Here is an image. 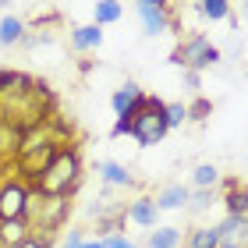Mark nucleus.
Listing matches in <instances>:
<instances>
[{
	"label": "nucleus",
	"mask_w": 248,
	"mask_h": 248,
	"mask_svg": "<svg viewBox=\"0 0 248 248\" xmlns=\"http://www.w3.org/2000/svg\"><path fill=\"white\" fill-rule=\"evenodd\" d=\"M220 248H248V217H234L223 213V220L217 223Z\"/></svg>",
	"instance_id": "1a4fd4ad"
},
{
	"label": "nucleus",
	"mask_w": 248,
	"mask_h": 248,
	"mask_svg": "<svg viewBox=\"0 0 248 248\" xmlns=\"http://www.w3.org/2000/svg\"><path fill=\"white\" fill-rule=\"evenodd\" d=\"M135 117H139V114H135ZM135 117H117V121H114V128H110V139H124V135H131Z\"/></svg>",
	"instance_id": "393cba45"
},
{
	"label": "nucleus",
	"mask_w": 248,
	"mask_h": 248,
	"mask_svg": "<svg viewBox=\"0 0 248 248\" xmlns=\"http://www.w3.org/2000/svg\"><path fill=\"white\" fill-rule=\"evenodd\" d=\"M103 245H107V248H145V245H135L128 234H107Z\"/></svg>",
	"instance_id": "a878e982"
},
{
	"label": "nucleus",
	"mask_w": 248,
	"mask_h": 248,
	"mask_svg": "<svg viewBox=\"0 0 248 248\" xmlns=\"http://www.w3.org/2000/svg\"><path fill=\"white\" fill-rule=\"evenodd\" d=\"M82 181H85V160H82V149L71 142V145H61L57 149V156L50 160V167L32 181V188L43 191V195H67V199H75L78 188H82Z\"/></svg>",
	"instance_id": "f257e3e1"
},
{
	"label": "nucleus",
	"mask_w": 248,
	"mask_h": 248,
	"mask_svg": "<svg viewBox=\"0 0 248 248\" xmlns=\"http://www.w3.org/2000/svg\"><path fill=\"white\" fill-rule=\"evenodd\" d=\"M25 32H29V21H25V18H18V15H4V18H0V46H4V50L21 46Z\"/></svg>",
	"instance_id": "dca6fc26"
},
{
	"label": "nucleus",
	"mask_w": 248,
	"mask_h": 248,
	"mask_svg": "<svg viewBox=\"0 0 248 248\" xmlns=\"http://www.w3.org/2000/svg\"><path fill=\"white\" fill-rule=\"evenodd\" d=\"M93 4H99V0H93Z\"/></svg>",
	"instance_id": "72a5a7b5"
},
{
	"label": "nucleus",
	"mask_w": 248,
	"mask_h": 248,
	"mask_svg": "<svg viewBox=\"0 0 248 248\" xmlns=\"http://www.w3.org/2000/svg\"><path fill=\"white\" fill-rule=\"evenodd\" d=\"M103 29L96 25V21H89V25H71V32H67V43H71L75 53H96L99 46H103Z\"/></svg>",
	"instance_id": "f8f14e48"
},
{
	"label": "nucleus",
	"mask_w": 248,
	"mask_h": 248,
	"mask_svg": "<svg viewBox=\"0 0 248 248\" xmlns=\"http://www.w3.org/2000/svg\"><path fill=\"white\" fill-rule=\"evenodd\" d=\"M29 188H32V185H29ZM71 209H75V206H71V199H67V195H43V191L32 188L25 220H29L32 234H43V238H53V241H57L61 231L67 227V220H71Z\"/></svg>",
	"instance_id": "f03ea898"
},
{
	"label": "nucleus",
	"mask_w": 248,
	"mask_h": 248,
	"mask_svg": "<svg viewBox=\"0 0 248 248\" xmlns=\"http://www.w3.org/2000/svg\"><path fill=\"white\" fill-rule=\"evenodd\" d=\"M135 15H139V25H142V36H181V18H177L174 4L170 7H153V4H135Z\"/></svg>",
	"instance_id": "39448f33"
},
{
	"label": "nucleus",
	"mask_w": 248,
	"mask_h": 248,
	"mask_svg": "<svg viewBox=\"0 0 248 248\" xmlns=\"http://www.w3.org/2000/svg\"><path fill=\"white\" fill-rule=\"evenodd\" d=\"M82 241H85V234H82V227H71L64 234V241H61V248H82Z\"/></svg>",
	"instance_id": "bb28decb"
},
{
	"label": "nucleus",
	"mask_w": 248,
	"mask_h": 248,
	"mask_svg": "<svg viewBox=\"0 0 248 248\" xmlns=\"http://www.w3.org/2000/svg\"><path fill=\"white\" fill-rule=\"evenodd\" d=\"M96 174H99V181L107 188H139V177L131 174V167H124L117 160H99Z\"/></svg>",
	"instance_id": "ddd939ff"
},
{
	"label": "nucleus",
	"mask_w": 248,
	"mask_h": 248,
	"mask_svg": "<svg viewBox=\"0 0 248 248\" xmlns=\"http://www.w3.org/2000/svg\"><path fill=\"white\" fill-rule=\"evenodd\" d=\"M21 139H25V131H21L18 124L0 121V160H11V163H15L18 153H21Z\"/></svg>",
	"instance_id": "2eb2a0df"
},
{
	"label": "nucleus",
	"mask_w": 248,
	"mask_h": 248,
	"mask_svg": "<svg viewBox=\"0 0 248 248\" xmlns=\"http://www.w3.org/2000/svg\"><path fill=\"white\" fill-rule=\"evenodd\" d=\"M163 107H167V99L145 96L139 117H135V128H131V139L139 142V149H153V145H160L167 135H170V128H167V117H163Z\"/></svg>",
	"instance_id": "20e7f679"
},
{
	"label": "nucleus",
	"mask_w": 248,
	"mask_h": 248,
	"mask_svg": "<svg viewBox=\"0 0 248 248\" xmlns=\"http://www.w3.org/2000/svg\"><path fill=\"white\" fill-rule=\"evenodd\" d=\"M209 114H213V99H206V96H195V99L188 103V121L202 124V121H209Z\"/></svg>",
	"instance_id": "b1692460"
},
{
	"label": "nucleus",
	"mask_w": 248,
	"mask_h": 248,
	"mask_svg": "<svg viewBox=\"0 0 248 248\" xmlns=\"http://www.w3.org/2000/svg\"><path fill=\"white\" fill-rule=\"evenodd\" d=\"M220 206H223V213L248 217V185H241L238 177H223L220 181Z\"/></svg>",
	"instance_id": "9d476101"
},
{
	"label": "nucleus",
	"mask_w": 248,
	"mask_h": 248,
	"mask_svg": "<svg viewBox=\"0 0 248 248\" xmlns=\"http://www.w3.org/2000/svg\"><path fill=\"white\" fill-rule=\"evenodd\" d=\"M181 82H185L188 93L199 96V89H202V75H199V71H181Z\"/></svg>",
	"instance_id": "cd10ccee"
},
{
	"label": "nucleus",
	"mask_w": 248,
	"mask_h": 248,
	"mask_svg": "<svg viewBox=\"0 0 248 248\" xmlns=\"http://www.w3.org/2000/svg\"><path fill=\"white\" fill-rule=\"evenodd\" d=\"M241 15H248V0H245V4H241Z\"/></svg>",
	"instance_id": "2f4dec72"
},
{
	"label": "nucleus",
	"mask_w": 248,
	"mask_h": 248,
	"mask_svg": "<svg viewBox=\"0 0 248 248\" xmlns=\"http://www.w3.org/2000/svg\"><path fill=\"white\" fill-rule=\"evenodd\" d=\"M145 96H149V93H145L135 78H124L114 93H110V110H114V117H135L142 110Z\"/></svg>",
	"instance_id": "0eeeda50"
},
{
	"label": "nucleus",
	"mask_w": 248,
	"mask_h": 248,
	"mask_svg": "<svg viewBox=\"0 0 248 248\" xmlns=\"http://www.w3.org/2000/svg\"><path fill=\"white\" fill-rule=\"evenodd\" d=\"M163 117H167V128H181V124H188V103H181V99H167L163 107Z\"/></svg>",
	"instance_id": "5701e85b"
},
{
	"label": "nucleus",
	"mask_w": 248,
	"mask_h": 248,
	"mask_svg": "<svg viewBox=\"0 0 248 248\" xmlns=\"http://www.w3.org/2000/svg\"><path fill=\"white\" fill-rule=\"evenodd\" d=\"M185 248H220L217 223H199V227L185 231Z\"/></svg>",
	"instance_id": "aec40b11"
},
{
	"label": "nucleus",
	"mask_w": 248,
	"mask_h": 248,
	"mask_svg": "<svg viewBox=\"0 0 248 248\" xmlns=\"http://www.w3.org/2000/svg\"><path fill=\"white\" fill-rule=\"evenodd\" d=\"M0 248H4V245H0Z\"/></svg>",
	"instance_id": "c9c22d12"
},
{
	"label": "nucleus",
	"mask_w": 248,
	"mask_h": 248,
	"mask_svg": "<svg viewBox=\"0 0 248 248\" xmlns=\"http://www.w3.org/2000/svg\"><path fill=\"white\" fill-rule=\"evenodd\" d=\"M135 4H153V7H170V0H135Z\"/></svg>",
	"instance_id": "7c9ffc66"
},
{
	"label": "nucleus",
	"mask_w": 248,
	"mask_h": 248,
	"mask_svg": "<svg viewBox=\"0 0 248 248\" xmlns=\"http://www.w3.org/2000/svg\"><path fill=\"white\" fill-rule=\"evenodd\" d=\"M32 188L21 177H4L0 181V220H25Z\"/></svg>",
	"instance_id": "423d86ee"
},
{
	"label": "nucleus",
	"mask_w": 248,
	"mask_h": 248,
	"mask_svg": "<svg viewBox=\"0 0 248 248\" xmlns=\"http://www.w3.org/2000/svg\"><path fill=\"white\" fill-rule=\"evenodd\" d=\"M220 167L217 163H199L191 170V188H220Z\"/></svg>",
	"instance_id": "4be33fe9"
},
{
	"label": "nucleus",
	"mask_w": 248,
	"mask_h": 248,
	"mask_svg": "<svg viewBox=\"0 0 248 248\" xmlns=\"http://www.w3.org/2000/svg\"><path fill=\"white\" fill-rule=\"evenodd\" d=\"M170 64L181 67V71H209V67L223 64V50L213 43L206 32H188V36H181L174 43L170 50Z\"/></svg>",
	"instance_id": "7ed1b4c3"
},
{
	"label": "nucleus",
	"mask_w": 248,
	"mask_h": 248,
	"mask_svg": "<svg viewBox=\"0 0 248 248\" xmlns=\"http://www.w3.org/2000/svg\"><path fill=\"white\" fill-rule=\"evenodd\" d=\"M145 248H185V231L174 223H160V227L145 231Z\"/></svg>",
	"instance_id": "4468645a"
},
{
	"label": "nucleus",
	"mask_w": 248,
	"mask_h": 248,
	"mask_svg": "<svg viewBox=\"0 0 248 248\" xmlns=\"http://www.w3.org/2000/svg\"><path fill=\"white\" fill-rule=\"evenodd\" d=\"M82 248H107V245H103V238H85Z\"/></svg>",
	"instance_id": "c756f323"
},
{
	"label": "nucleus",
	"mask_w": 248,
	"mask_h": 248,
	"mask_svg": "<svg viewBox=\"0 0 248 248\" xmlns=\"http://www.w3.org/2000/svg\"><path fill=\"white\" fill-rule=\"evenodd\" d=\"M18 248H53V238H43V234H32L29 241H21Z\"/></svg>",
	"instance_id": "c85d7f7f"
},
{
	"label": "nucleus",
	"mask_w": 248,
	"mask_h": 248,
	"mask_svg": "<svg viewBox=\"0 0 248 248\" xmlns=\"http://www.w3.org/2000/svg\"><path fill=\"white\" fill-rule=\"evenodd\" d=\"M32 238L29 220H0V245L4 248H18L21 241Z\"/></svg>",
	"instance_id": "a211bd4d"
},
{
	"label": "nucleus",
	"mask_w": 248,
	"mask_h": 248,
	"mask_svg": "<svg viewBox=\"0 0 248 248\" xmlns=\"http://www.w3.org/2000/svg\"><path fill=\"white\" fill-rule=\"evenodd\" d=\"M245 78H248V71H245Z\"/></svg>",
	"instance_id": "f704fd0d"
},
{
	"label": "nucleus",
	"mask_w": 248,
	"mask_h": 248,
	"mask_svg": "<svg viewBox=\"0 0 248 248\" xmlns=\"http://www.w3.org/2000/svg\"><path fill=\"white\" fill-rule=\"evenodd\" d=\"M195 11H199L206 21H234V25H238L231 0H195Z\"/></svg>",
	"instance_id": "f3484780"
},
{
	"label": "nucleus",
	"mask_w": 248,
	"mask_h": 248,
	"mask_svg": "<svg viewBox=\"0 0 248 248\" xmlns=\"http://www.w3.org/2000/svg\"><path fill=\"white\" fill-rule=\"evenodd\" d=\"M124 217H128V223H135V227H142V231L160 227V206H156L153 195H135L128 206H124Z\"/></svg>",
	"instance_id": "6e6552de"
},
{
	"label": "nucleus",
	"mask_w": 248,
	"mask_h": 248,
	"mask_svg": "<svg viewBox=\"0 0 248 248\" xmlns=\"http://www.w3.org/2000/svg\"><path fill=\"white\" fill-rule=\"evenodd\" d=\"M121 18H124V4H121V0H99V4H93V21L99 29L117 25Z\"/></svg>",
	"instance_id": "412c9836"
},
{
	"label": "nucleus",
	"mask_w": 248,
	"mask_h": 248,
	"mask_svg": "<svg viewBox=\"0 0 248 248\" xmlns=\"http://www.w3.org/2000/svg\"><path fill=\"white\" fill-rule=\"evenodd\" d=\"M156 206L160 213H185L188 209V199H191V185H181V181H170L156 191Z\"/></svg>",
	"instance_id": "9b49d317"
},
{
	"label": "nucleus",
	"mask_w": 248,
	"mask_h": 248,
	"mask_svg": "<svg viewBox=\"0 0 248 248\" xmlns=\"http://www.w3.org/2000/svg\"><path fill=\"white\" fill-rule=\"evenodd\" d=\"M0 121H4V103H0Z\"/></svg>",
	"instance_id": "473e14b6"
},
{
	"label": "nucleus",
	"mask_w": 248,
	"mask_h": 248,
	"mask_svg": "<svg viewBox=\"0 0 248 248\" xmlns=\"http://www.w3.org/2000/svg\"><path fill=\"white\" fill-rule=\"evenodd\" d=\"M213 206H220V188H191V199H188V209L191 217H206Z\"/></svg>",
	"instance_id": "6ab92c4d"
}]
</instances>
